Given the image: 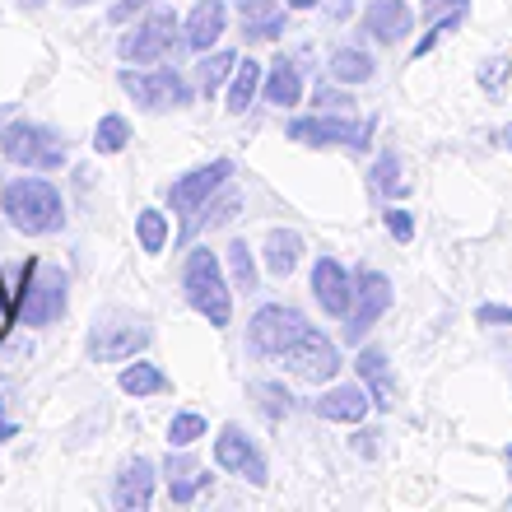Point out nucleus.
I'll return each instance as SVG.
<instances>
[{"label": "nucleus", "mask_w": 512, "mask_h": 512, "mask_svg": "<svg viewBox=\"0 0 512 512\" xmlns=\"http://www.w3.org/2000/svg\"><path fill=\"white\" fill-rule=\"evenodd\" d=\"M229 173H233V163L215 159V163H205V168H196V173L177 177L173 187H168V205H173V215H182L187 219V229H191V224H196V210H201V205L224 187V177Z\"/></svg>", "instance_id": "obj_9"}, {"label": "nucleus", "mask_w": 512, "mask_h": 512, "mask_svg": "<svg viewBox=\"0 0 512 512\" xmlns=\"http://www.w3.org/2000/svg\"><path fill=\"white\" fill-rule=\"evenodd\" d=\"M503 75H512V61H503V56H494V61H485V75H480V84L485 89H499Z\"/></svg>", "instance_id": "obj_34"}, {"label": "nucleus", "mask_w": 512, "mask_h": 512, "mask_svg": "<svg viewBox=\"0 0 512 512\" xmlns=\"http://www.w3.org/2000/svg\"><path fill=\"white\" fill-rule=\"evenodd\" d=\"M233 70H238V56H233V52H215V56H205L196 75H201V89H205V94H215V89L229 80Z\"/></svg>", "instance_id": "obj_28"}, {"label": "nucleus", "mask_w": 512, "mask_h": 512, "mask_svg": "<svg viewBox=\"0 0 512 512\" xmlns=\"http://www.w3.org/2000/svg\"><path fill=\"white\" fill-rule=\"evenodd\" d=\"M391 308V280L382 270H364L359 284H354V303H350V326H345V336L359 340L368 326H378V317Z\"/></svg>", "instance_id": "obj_11"}, {"label": "nucleus", "mask_w": 512, "mask_h": 512, "mask_svg": "<svg viewBox=\"0 0 512 512\" xmlns=\"http://www.w3.org/2000/svg\"><path fill=\"white\" fill-rule=\"evenodd\" d=\"M480 322H503V326H512V308H494V303H485V308H480Z\"/></svg>", "instance_id": "obj_36"}, {"label": "nucleus", "mask_w": 512, "mask_h": 512, "mask_svg": "<svg viewBox=\"0 0 512 512\" xmlns=\"http://www.w3.org/2000/svg\"><path fill=\"white\" fill-rule=\"evenodd\" d=\"M364 28L373 42H387L396 47L401 38H410V28H415V10L405 5V0H373L364 10Z\"/></svg>", "instance_id": "obj_15"}, {"label": "nucleus", "mask_w": 512, "mask_h": 512, "mask_svg": "<svg viewBox=\"0 0 512 512\" xmlns=\"http://www.w3.org/2000/svg\"><path fill=\"white\" fill-rule=\"evenodd\" d=\"M387 233H391V238H396V243H410V238H415V224H410V210H396V205H391V210H387Z\"/></svg>", "instance_id": "obj_33"}, {"label": "nucleus", "mask_w": 512, "mask_h": 512, "mask_svg": "<svg viewBox=\"0 0 512 512\" xmlns=\"http://www.w3.org/2000/svg\"><path fill=\"white\" fill-rule=\"evenodd\" d=\"M112 499L122 512H145L149 499H154V466L145 457L126 461L122 471H117V489H112Z\"/></svg>", "instance_id": "obj_17"}, {"label": "nucleus", "mask_w": 512, "mask_h": 512, "mask_svg": "<svg viewBox=\"0 0 512 512\" xmlns=\"http://www.w3.org/2000/svg\"><path fill=\"white\" fill-rule=\"evenodd\" d=\"M5 322H10V308H5V294H0V331H5Z\"/></svg>", "instance_id": "obj_38"}, {"label": "nucleus", "mask_w": 512, "mask_h": 512, "mask_svg": "<svg viewBox=\"0 0 512 512\" xmlns=\"http://www.w3.org/2000/svg\"><path fill=\"white\" fill-rule=\"evenodd\" d=\"M215 461H219V471L243 475L252 485H266V461H261V452H256L252 438L238 424H224V433L215 438Z\"/></svg>", "instance_id": "obj_13"}, {"label": "nucleus", "mask_w": 512, "mask_h": 512, "mask_svg": "<svg viewBox=\"0 0 512 512\" xmlns=\"http://www.w3.org/2000/svg\"><path fill=\"white\" fill-rule=\"evenodd\" d=\"M0 210L19 233L28 238H42V233H56L66 224V205H61V191L42 177H14L0 187Z\"/></svg>", "instance_id": "obj_1"}, {"label": "nucleus", "mask_w": 512, "mask_h": 512, "mask_svg": "<svg viewBox=\"0 0 512 512\" xmlns=\"http://www.w3.org/2000/svg\"><path fill=\"white\" fill-rule=\"evenodd\" d=\"M312 298L322 303V312L331 317H350V303H354V280L345 275L336 256H317L312 266Z\"/></svg>", "instance_id": "obj_14"}, {"label": "nucleus", "mask_w": 512, "mask_h": 512, "mask_svg": "<svg viewBox=\"0 0 512 512\" xmlns=\"http://www.w3.org/2000/svg\"><path fill=\"white\" fill-rule=\"evenodd\" d=\"M135 233H140V247H145L149 256L154 252H163V243H168V219H163V210H140L135 215Z\"/></svg>", "instance_id": "obj_26"}, {"label": "nucleus", "mask_w": 512, "mask_h": 512, "mask_svg": "<svg viewBox=\"0 0 512 512\" xmlns=\"http://www.w3.org/2000/svg\"><path fill=\"white\" fill-rule=\"evenodd\" d=\"M122 89L145 112H168L191 103V89L177 70H122Z\"/></svg>", "instance_id": "obj_7"}, {"label": "nucleus", "mask_w": 512, "mask_h": 512, "mask_svg": "<svg viewBox=\"0 0 512 512\" xmlns=\"http://www.w3.org/2000/svg\"><path fill=\"white\" fill-rule=\"evenodd\" d=\"M70 5H89V0H70Z\"/></svg>", "instance_id": "obj_42"}, {"label": "nucleus", "mask_w": 512, "mask_h": 512, "mask_svg": "<svg viewBox=\"0 0 512 512\" xmlns=\"http://www.w3.org/2000/svg\"><path fill=\"white\" fill-rule=\"evenodd\" d=\"M331 80L368 84L373 80V56L359 52V47H336V52H331Z\"/></svg>", "instance_id": "obj_21"}, {"label": "nucleus", "mask_w": 512, "mask_h": 512, "mask_svg": "<svg viewBox=\"0 0 512 512\" xmlns=\"http://www.w3.org/2000/svg\"><path fill=\"white\" fill-rule=\"evenodd\" d=\"M368 405H373V396H368L359 382H350V387L322 391V401H317V415L331 419V424H364Z\"/></svg>", "instance_id": "obj_18"}, {"label": "nucleus", "mask_w": 512, "mask_h": 512, "mask_svg": "<svg viewBox=\"0 0 512 512\" xmlns=\"http://www.w3.org/2000/svg\"><path fill=\"white\" fill-rule=\"evenodd\" d=\"M275 10H280V0H238V14H243V24H266V19H275Z\"/></svg>", "instance_id": "obj_32"}, {"label": "nucleus", "mask_w": 512, "mask_h": 512, "mask_svg": "<svg viewBox=\"0 0 512 512\" xmlns=\"http://www.w3.org/2000/svg\"><path fill=\"white\" fill-rule=\"evenodd\" d=\"M261 89H266V103H275V108H294L298 98H303L298 66H289V61H275V70H270L266 80H261Z\"/></svg>", "instance_id": "obj_20"}, {"label": "nucleus", "mask_w": 512, "mask_h": 512, "mask_svg": "<svg viewBox=\"0 0 512 512\" xmlns=\"http://www.w3.org/2000/svg\"><path fill=\"white\" fill-rule=\"evenodd\" d=\"M145 5H154V0H117V5L108 10V19L112 24H126V19H131L135 10H145Z\"/></svg>", "instance_id": "obj_35"}, {"label": "nucleus", "mask_w": 512, "mask_h": 512, "mask_svg": "<svg viewBox=\"0 0 512 512\" xmlns=\"http://www.w3.org/2000/svg\"><path fill=\"white\" fill-rule=\"evenodd\" d=\"M359 378L373 387V405H382V410H391V405H396V401H391L396 391H391L387 354H382V350H364V354H359Z\"/></svg>", "instance_id": "obj_22"}, {"label": "nucleus", "mask_w": 512, "mask_h": 512, "mask_svg": "<svg viewBox=\"0 0 512 512\" xmlns=\"http://www.w3.org/2000/svg\"><path fill=\"white\" fill-rule=\"evenodd\" d=\"M182 289H187V303L210 326H229L233 294H229V280H224V266H219V256L210 247H191L187 270H182Z\"/></svg>", "instance_id": "obj_2"}, {"label": "nucleus", "mask_w": 512, "mask_h": 512, "mask_svg": "<svg viewBox=\"0 0 512 512\" xmlns=\"http://www.w3.org/2000/svg\"><path fill=\"white\" fill-rule=\"evenodd\" d=\"M126 140H131V126H126V117L108 112V117L98 122V131H94V149H98V154H122Z\"/></svg>", "instance_id": "obj_27"}, {"label": "nucleus", "mask_w": 512, "mask_h": 512, "mask_svg": "<svg viewBox=\"0 0 512 512\" xmlns=\"http://www.w3.org/2000/svg\"><path fill=\"white\" fill-rule=\"evenodd\" d=\"M303 331H308V317L298 308H289V303H266V308L252 317L247 340H252L256 354H284Z\"/></svg>", "instance_id": "obj_8"}, {"label": "nucleus", "mask_w": 512, "mask_h": 512, "mask_svg": "<svg viewBox=\"0 0 512 512\" xmlns=\"http://www.w3.org/2000/svg\"><path fill=\"white\" fill-rule=\"evenodd\" d=\"M14 308L24 317V326H52L61 312H66V275L47 266H28V280L19 284L14 294Z\"/></svg>", "instance_id": "obj_4"}, {"label": "nucleus", "mask_w": 512, "mask_h": 512, "mask_svg": "<svg viewBox=\"0 0 512 512\" xmlns=\"http://www.w3.org/2000/svg\"><path fill=\"white\" fill-rule=\"evenodd\" d=\"M256 89H261V66H256V61H238V70H233V84H229V112H233V117L252 108Z\"/></svg>", "instance_id": "obj_23"}, {"label": "nucleus", "mask_w": 512, "mask_h": 512, "mask_svg": "<svg viewBox=\"0 0 512 512\" xmlns=\"http://www.w3.org/2000/svg\"><path fill=\"white\" fill-rule=\"evenodd\" d=\"M196 438H205V419L196 415V410L173 415V424H168V443H173V447H191Z\"/></svg>", "instance_id": "obj_30"}, {"label": "nucleus", "mask_w": 512, "mask_h": 512, "mask_svg": "<svg viewBox=\"0 0 512 512\" xmlns=\"http://www.w3.org/2000/svg\"><path fill=\"white\" fill-rule=\"evenodd\" d=\"M149 345V326L140 317H126V312H108L98 317L94 331H89V354L98 364H122L131 354H140Z\"/></svg>", "instance_id": "obj_6"}, {"label": "nucleus", "mask_w": 512, "mask_h": 512, "mask_svg": "<svg viewBox=\"0 0 512 512\" xmlns=\"http://www.w3.org/2000/svg\"><path fill=\"white\" fill-rule=\"evenodd\" d=\"M289 140L298 145H350V149H368V126L350 122V117H298L289 126Z\"/></svg>", "instance_id": "obj_12"}, {"label": "nucleus", "mask_w": 512, "mask_h": 512, "mask_svg": "<svg viewBox=\"0 0 512 512\" xmlns=\"http://www.w3.org/2000/svg\"><path fill=\"white\" fill-rule=\"evenodd\" d=\"M5 405V401H0ZM5 438H14V424H5V419H0V443H5Z\"/></svg>", "instance_id": "obj_37"}, {"label": "nucleus", "mask_w": 512, "mask_h": 512, "mask_svg": "<svg viewBox=\"0 0 512 512\" xmlns=\"http://www.w3.org/2000/svg\"><path fill=\"white\" fill-rule=\"evenodd\" d=\"M508 475H512V447H508Z\"/></svg>", "instance_id": "obj_41"}, {"label": "nucleus", "mask_w": 512, "mask_h": 512, "mask_svg": "<svg viewBox=\"0 0 512 512\" xmlns=\"http://www.w3.org/2000/svg\"><path fill=\"white\" fill-rule=\"evenodd\" d=\"M229 266H233V284L243 289V294H252L256 289V261H252V247L238 238V243H229Z\"/></svg>", "instance_id": "obj_29"}, {"label": "nucleus", "mask_w": 512, "mask_h": 512, "mask_svg": "<svg viewBox=\"0 0 512 512\" xmlns=\"http://www.w3.org/2000/svg\"><path fill=\"white\" fill-rule=\"evenodd\" d=\"M224 28H229V5H224V0H196L187 14L182 38H187L191 52H210V47L224 38Z\"/></svg>", "instance_id": "obj_16"}, {"label": "nucleus", "mask_w": 512, "mask_h": 512, "mask_svg": "<svg viewBox=\"0 0 512 512\" xmlns=\"http://www.w3.org/2000/svg\"><path fill=\"white\" fill-rule=\"evenodd\" d=\"M373 187L382 191V196H391V191L401 187V163H396V154H382L378 168H373Z\"/></svg>", "instance_id": "obj_31"}, {"label": "nucleus", "mask_w": 512, "mask_h": 512, "mask_svg": "<svg viewBox=\"0 0 512 512\" xmlns=\"http://www.w3.org/2000/svg\"><path fill=\"white\" fill-rule=\"evenodd\" d=\"M19 5H24V10H38V5H47V0H19Z\"/></svg>", "instance_id": "obj_40"}, {"label": "nucleus", "mask_w": 512, "mask_h": 512, "mask_svg": "<svg viewBox=\"0 0 512 512\" xmlns=\"http://www.w3.org/2000/svg\"><path fill=\"white\" fill-rule=\"evenodd\" d=\"M284 364L294 368L298 378H308V382H331L340 373V350L322 336V331H312L308 326V331L284 350Z\"/></svg>", "instance_id": "obj_10"}, {"label": "nucleus", "mask_w": 512, "mask_h": 512, "mask_svg": "<svg viewBox=\"0 0 512 512\" xmlns=\"http://www.w3.org/2000/svg\"><path fill=\"white\" fill-rule=\"evenodd\" d=\"M168 387V378H163L154 364H131L122 368V391L126 396H154V391Z\"/></svg>", "instance_id": "obj_25"}, {"label": "nucleus", "mask_w": 512, "mask_h": 512, "mask_svg": "<svg viewBox=\"0 0 512 512\" xmlns=\"http://www.w3.org/2000/svg\"><path fill=\"white\" fill-rule=\"evenodd\" d=\"M298 256H303V238L294 229H275L266 238V270L275 280H289L298 266Z\"/></svg>", "instance_id": "obj_19"}, {"label": "nucleus", "mask_w": 512, "mask_h": 512, "mask_svg": "<svg viewBox=\"0 0 512 512\" xmlns=\"http://www.w3.org/2000/svg\"><path fill=\"white\" fill-rule=\"evenodd\" d=\"M210 485V475H201L191 461H173L168 457V494H173V503H187L196 499V489Z\"/></svg>", "instance_id": "obj_24"}, {"label": "nucleus", "mask_w": 512, "mask_h": 512, "mask_svg": "<svg viewBox=\"0 0 512 512\" xmlns=\"http://www.w3.org/2000/svg\"><path fill=\"white\" fill-rule=\"evenodd\" d=\"M0 154L10 163L52 173V168H61L70 159V145H66V135L42 122H10V126H0Z\"/></svg>", "instance_id": "obj_3"}, {"label": "nucleus", "mask_w": 512, "mask_h": 512, "mask_svg": "<svg viewBox=\"0 0 512 512\" xmlns=\"http://www.w3.org/2000/svg\"><path fill=\"white\" fill-rule=\"evenodd\" d=\"M173 47H177V14L168 10V5L149 10L145 19L117 42L122 61H135V66H154L163 56H173Z\"/></svg>", "instance_id": "obj_5"}, {"label": "nucleus", "mask_w": 512, "mask_h": 512, "mask_svg": "<svg viewBox=\"0 0 512 512\" xmlns=\"http://www.w3.org/2000/svg\"><path fill=\"white\" fill-rule=\"evenodd\" d=\"M308 5H317V0H289V10H308Z\"/></svg>", "instance_id": "obj_39"}]
</instances>
